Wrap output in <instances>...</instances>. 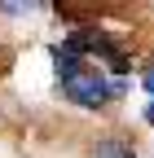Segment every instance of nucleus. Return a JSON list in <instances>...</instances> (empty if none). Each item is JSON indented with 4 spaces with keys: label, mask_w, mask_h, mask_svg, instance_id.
<instances>
[{
    "label": "nucleus",
    "mask_w": 154,
    "mask_h": 158,
    "mask_svg": "<svg viewBox=\"0 0 154 158\" xmlns=\"http://www.w3.org/2000/svg\"><path fill=\"white\" fill-rule=\"evenodd\" d=\"M53 70H57L62 97L71 106H79V110H106L114 101H123V92H128L123 79H114L110 70L84 62V57L71 53L66 44H53Z\"/></svg>",
    "instance_id": "nucleus-1"
},
{
    "label": "nucleus",
    "mask_w": 154,
    "mask_h": 158,
    "mask_svg": "<svg viewBox=\"0 0 154 158\" xmlns=\"http://www.w3.org/2000/svg\"><path fill=\"white\" fill-rule=\"evenodd\" d=\"M92 158H141V154L132 149L123 136H101V141H97V149H92Z\"/></svg>",
    "instance_id": "nucleus-2"
},
{
    "label": "nucleus",
    "mask_w": 154,
    "mask_h": 158,
    "mask_svg": "<svg viewBox=\"0 0 154 158\" xmlns=\"http://www.w3.org/2000/svg\"><path fill=\"white\" fill-rule=\"evenodd\" d=\"M141 84H145V92H150V106H145V123L154 127V66H145V70H141Z\"/></svg>",
    "instance_id": "nucleus-3"
}]
</instances>
